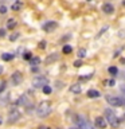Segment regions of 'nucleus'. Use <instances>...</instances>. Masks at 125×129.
<instances>
[{
  "mask_svg": "<svg viewBox=\"0 0 125 129\" xmlns=\"http://www.w3.org/2000/svg\"><path fill=\"white\" fill-rule=\"evenodd\" d=\"M39 129H50V128H46V126H40Z\"/></svg>",
  "mask_w": 125,
  "mask_h": 129,
  "instance_id": "33",
  "label": "nucleus"
},
{
  "mask_svg": "<svg viewBox=\"0 0 125 129\" xmlns=\"http://www.w3.org/2000/svg\"><path fill=\"white\" fill-rule=\"evenodd\" d=\"M20 118V113L18 112V110H11L10 112V116H8V122L10 124H14V122H16Z\"/></svg>",
  "mask_w": 125,
  "mask_h": 129,
  "instance_id": "7",
  "label": "nucleus"
},
{
  "mask_svg": "<svg viewBox=\"0 0 125 129\" xmlns=\"http://www.w3.org/2000/svg\"><path fill=\"white\" fill-rule=\"evenodd\" d=\"M90 129H96V128H94V126H91V128H90Z\"/></svg>",
  "mask_w": 125,
  "mask_h": 129,
  "instance_id": "35",
  "label": "nucleus"
},
{
  "mask_svg": "<svg viewBox=\"0 0 125 129\" xmlns=\"http://www.w3.org/2000/svg\"><path fill=\"white\" fill-rule=\"evenodd\" d=\"M23 58L24 59H32V54H31V52H24V55H23Z\"/></svg>",
  "mask_w": 125,
  "mask_h": 129,
  "instance_id": "23",
  "label": "nucleus"
},
{
  "mask_svg": "<svg viewBox=\"0 0 125 129\" xmlns=\"http://www.w3.org/2000/svg\"><path fill=\"white\" fill-rule=\"evenodd\" d=\"M51 110H52L51 104L48 102V101H42V102L38 105V108H36V114L39 117H42V118H44V117H47L50 114Z\"/></svg>",
  "mask_w": 125,
  "mask_h": 129,
  "instance_id": "1",
  "label": "nucleus"
},
{
  "mask_svg": "<svg viewBox=\"0 0 125 129\" xmlns=\"http://www.w3.org/2000/svg\"><path fill=\"white\" fill-rule=\"evenodd\" d=\"M81 79H89V78H91V75H82V77H79Z\"/></svg>",
  "mask_w": 125,
  "mask_h": 129,
  "instance_id": "28",
  "label": "nucleus"
},
{
  "mask_svg": "<svg viewBox=\"0 0 125 129\" xmlns=\"http://www.w3.org/2000/svg\"><path fill=\"white\" fill-rule=\"evenodd\" d=\"M108 101L109 105H112V106H122L125 105V100L121 98V97H114V95H106L105 97Z\"/></svg>",
  "mask_w": 125,
  "mask_h": 129,
  "instance_id": "3",
  "label": "nucleus"
},
{
  "mask_svg": "<svg viewBox=\"0 0 125 129\" xmlns=\"http://www.w3.org/2000/svg\"><path fill=\"white\" fill-rule=\"evenodd\" d=\"M59 59V54H56V52H52V54H50L46 58V64H51V63H54L56 62V60Z\"/></svg>",
  "mask_w": 125,
  "mask_h": 129,
  "instance_id": "9",
  "label": "nucleus"
},
{
  "mask_svg": "<svg viewBox=\"0 0 125 129\" xmlns=\"http://www.w3.org/2000/svg\"><path fill=\"white\" fill-rule=\"evenodd\" d=\"M102 11L105 12V14H113V11H114V7L112 6V4H104V7H102Z\"/></svg>",
  "mask_w": 125,
  "mask_h": 129,
  "instance_id": "10",
  "label": "nucleus"
},
{
  "mask_svg": "<svg viewBox=\"0 0 125 129\" xmlns=\"http://www.w3.org/2000/svg\"><path fill=\"white\" fill-rule=\"evenodd\" d=\"M81 90H82V89H81V86H79L78 83L71 85V86H70V91H71V93H75V94H78V93H81Z\"/></svg>",
  "mask_w": 125,
  "mask_h": 129,
  "instance_id": "12",
  "label": "nucleus"
},
{
  "mask_svg": "<svg viewBox=\"0 0 125 129\" xmlns=\"http://www.w3.org/2000/svg\"><path fill=\"white\" fill-rule=\"evenodd\" d=\"M16 104H18V105H26L27 104V95H22L18 100V102H16Z\"/></svg>",
  "mask_w": 125,
  "mask_h": 129,
  "instance_id": "14",
  "label": "nucleus"
},
{
  "mask_svg": "<svg viewBox=\"0 0 125 129\" xmlns=\"http://www.w3.org/2000/svg\"><path fill=\"white\" fill-rule=\"evenodd\" d=\"M0 12H2V14H6V12H7V8H6V7H0Z\"/></svg>",
  "mask_w": 125,
  "mask_h": 129,
  "instance_id": "27",
  "label": "nucleus"
},
{
  "mask_svg": "<svg viewBox=\"0 0 125 129\" xmlns=\"http://www.w3.org/2000/svg\"><path fill=\"white\" fill-rule=\"evenodd\" d=\"M94 124H96V126L98 129H105V128H106V125H108V121H106L105 117H96Z\"/></svg>",
  "mask_w": 125,
  "mask_h": 129,
  "instance_id": "6",
  "label": "nucleus"
},
{
  "mask_svg": "<svg viewBox=\"0 0 125 129\" xmlns=\"http://www.w3.org/2000/svg\"><path fill=\"white\" fill-rule=\"evenodd\" d=\"M20 8H22V2H16V3L12 4V10L14 11H19Z\"/></svg>",
  "mask_w": 125,
  "mask_h": 129,
  "instance_id": "15",
  "label": "nucleus"
},
{
  "mask_svg": "<svg viewBox=\"0 0 125 129\" xmlns=\"http://www.w3.org/2000/svg\"><path fill=\"white\" fill-rule=\"evenodd\" d=\"M85 55H86V50H85V48H81V50L78 51V56L79 58H83Z\"/></svg>",
  "mask_w": 125,
  "mask_h": 129,
  "instance_id": "21",
  "label": "nucleus"
},
{
  "mask_svg": "<svg viewBox=\"0 0 125 129\" xmlns=\"http://www.w3.org/2000/svg\"><path fill=\"white\" fill-rule=\"evenodd\" d=\"M18 36H19V34H14V35H12V36H11L10 39H11V40H15L16 38H18Z\"/></svg>",
  "mask_w": 125,
  "mask_h": 129,
  "instance_id": "29",
  "label": "nucleus"
},
{
  "mask_svg": "<svg viewBox=\"0 0 125 129\" xmlns=\"http://www.w3.org/2000/svg\"><path fill=\"white\" fill-rule=\"evenodd\" d=\"M47 83H48V81H47V78L46 77H43V75H38L36 78H34L32 79V86L34 87H44V86H47Z\"/></svg>",
  "mask_w": 125,
  "mask_h": 129,
  "instance_id": "4",
  "label": "nucleus"
},
{
  "mask_svg": "<svg viewBox=\"0 0 125 129\" xmlns=\"http://www.w3.org/2000/svg\"><path fill=\"white\" fill-rule=\"evenodd\" d=\"M74 66L75 67H81V66H82V60H75V62H74Z\"/></svg>",
  "mask_w": 125,
  "mask_h": 129,
  "instance_id": "24",
  "label": "nucleus"
},
{
  "mask_svg": "<svg viewBox=\"0 0 125 129\" xmlns=\"http://www.w3.org/2000/svg\"><path fill=\"white\" fill-rule=\"evenodd\" d=\"M108 71H109V74H112V75H116L117 73H118V70H117V67H114V66H110L108 69Z\"/></svg>",
  "mask_w": 125,
  "mask_h": 129,
  "instance_id": "19",
  "label": "nucleus"
},
{
  "mask_svg": "<svg viewBox=\"0 0 125 129\" xmlns=\"http://www.w3.org/2000/svg\"><path fill=\"white\" fill-rule=\"evenodd\" d=\"M62 85H63L62 82H56V87H59V89H60V87H62Z\"/></svg>",
  "mask_w": 125,
  "mask_h": 129,
  "instance_id": "31",
  "label": "nucleus"
},
{
  "mask_svg": "<svg viewBox=\"0 0 125 129\" xmlns=\"http://www.w3.org/2000/svg\"><path fill=\"white\" fill-rule=\"evenodd\" d=\"M121 91H122L124 94H125V85H122V86H121Z\"/></svg>",
  "mask_w": 125,
  "mask_h": 129,
  "instance_id": "32",
  "label": "nucleus"
},
{
  "mask_svg": "<svg viewBox=\"0 0 125 129\" xmlns=\"http://www.w3.org/2000/svg\"><path fill=\"white\" fill-rule=\"evenodd\" d=\"M89 2H90V0H89Z\"/></svg>",
  "mask_w": 125,
  "mask_h": 129,
  "instance_id": "37",
  "label": "nucleus"
},
{
  "mask_svg": "<svg viewBox=\"0 0 125 129\" xmlns=\"http://www.w3.org/2000/svg\"><path fill=\"white\" fill-rule=\"evenodd\" d=\"M2 71H3V67H2V66H0V74H2Z\"/></svg>",
  "mask_w": 125,
  "mask_h": 129,
  "instance_id": "34",
  "label": "nucleus"
},
{
  "mask_svg": "<svg viewBox=\"0 0 125 129\" xmlns=\"http://www.w3.org/2000/svg\"><path fill=\"white\" fill-rule=\"evenodd\" d=\"M4 89H6V82H2V85H0V93H2Z\"/></svg>",
  "mask_w": 125,
  "mask_h": 129,
  "instance_id": "25",
  "label": "nucleus"
},
{
  "mask_svg": "<svg viewBox=\"0 0 125 129\" xmlns=\"http://www.w3.org/2000/svg\"><path fill=\"white\" fill-rule=\"evenodd\" d=\"M56 22H47L46 24H43V30L44 31H47V32H51V31H54L55 28H56Z\"/></svg>",
  "mask_w": 125,
  "mask_h": 129,
  "instance_id": "8",
  "label": "nucleus"
},
{
  "mask_svg": "<svg viewBox=\"0 0 125 129\" xmlns=\"http://www.w3.org/2000/svg\"><path fill=\"white\" fill-rule=\"evenodd\" d=\"M0 36H6V31L4 30H0Z\"/></svg>",
  "mask_w": 125,
  "mask_h": 129,
  "instance_id": "30",
  "label": "nucleus"
},
{
  "mask_svg": "<svg viewBox=\"0 0 125 129\" xmlns=\"http://www.w3.org/2000/svg\"><path fill=\"white\" fill-rule=\"evenodd\" d=\"M87 97H90V98H98V97H101V94H100V91L90 89V90L87 91Z\"/></svg>",
  "mask_w": 125,
  "mask_h": 129,
  "instance_id": "11",
  "label": "nucleus"
},
{
  "mask_svg": "<svg viewBox=\"0 0 125 129\" xmlns=\"http://www.w3.org/2000/svg\"><path fill=\"white\" fill-rule=\"evenodd\" d=\"M71 129H77V128H71Z\"/></svg>",
  "mask_w": 125,
  "mask_h": 129,
  "instance_id": "36",
  "label": "nucleus"
},
{
  "mask_svg": "<svg viewBox=\"0 0 125 129\" xmlns=\"http://www.w3.org/2000/svg\"><path fill=\"white\" fill-rule=\"evenodd\" d=\"M104 85H106V86L112 87V86H114V85H116V81H114V79H108V81H105V82H104Z\"/></svg>",
  "mask_w": 125,
  "mask_h": 129,
  "instance_id": "20",
  "label": "nucleus"
},
{
  "mask_svg": "<svg viewBox=\"0 0 125 129\" xmlns=\"http://www.w3.org/2000/svg\"><path fill=\"white\" fill-rule=\"evenodd\" d=\"M71 51H73V48L70 46H63V48H62V52H63V54H66V55H69Z\"/></svg>",
  "mask_w": 125,
  "mask_h": 129,
  "instance_id": "18",
  "label": "nucleus"
},
{
  "mask_svg": "<svg viewBox=\"0 0 125 129\" xmlns=\"http://www.w3.org/2000/svg\"><path fill=\"white\" fill-rule=\"evenodd\" d=\"M40 63V58H38V56H36V58H32L31 60H30V64H31V66H38V64Z\"/></svg>",
  "mask_w": 125,
  "mask_h": 129,
  "instance_id": "13",
  "label": "nucleus"
},
{
  "mask_svg": "<svg viewBox=\"0 0 125 129\" xmlns=\"http://www.w3.org/2000/svg\"><path fill=\"white\" fill-rule=\"evenodd\" d=\"M22 79H23V75H22L20 71H15L14 74H12V77H11V82H12L14 86H18V85L22 82Z\"/></svg>",
  "mask_w": 125,
  "mask_h": 129,
  "instance_id": "5",
  "label": "nucleus"
},
{
  "mask_svg": "<svg viewBox=\"0 0 125 129\" xmlns=\"http://www.w3.org/2000/svg\"><path fill=\"white\" fill-rule=\"evenodd\" d=\"M105 118H106V121L112 125L113 128H118L120 121H118V118H117V116L114 114V112H112L110 109H106V110H105Z\"/></svg>",
  "mask_w": 125,
  "mask_h": 129,
  "instance_id": "2",
  "label": "nucleus"
},
{
  "mask_svg": "<svg viewBox=\"0 0 125 129\" xmlns=\"http://www.w3.org/2000/svg\"><path fill=\"white\" fill-rule=\"evenodd\" d=\"M12 58H14V54H8V52H6V54L2 55V59L3 60H11Z\"/></svg>",
  "mask_w": 125,
  "mask_h": 129,
  "instance_id": "16",
  "label": "nucleus"
},
{
  "mask_svg": "<svg viewBox=\"0 0 125 129\" xmlns=\"http://www.w3.org/2000/svg\"><path fill=\"white\" fill-rule=\"evenodd\" d=\"M15 26H16V22L14 19H10L8 20V23H7V27L10 28V30H12V28H15Z\"/></svg>",
  "mask_w": 125,
  "mask_h": 129,
  "instance_id": "17",
  "label": "nucleus"
},
{
  "mask_svg": "<svg viewBox=\"0 0 125 129\" xmlns=\"http://www.w3.org/2000/svg\"><path fill=\"white\" fill-rule=\"evenodd\" d=\"M39 47H40V48H44V47H46V42H44V40H42V42H40V44H39Z\"/></svg>",
  "mask_w": 125,
  "mask_h": 129,
  "instance_id": "26",
  "label": "nucleus"
},
{
  "mask_svg": "<svg viewBox=\"0 0 125 129\" xmlns=\"http://www.w3.org/2000/svg\"><path fill=\"white\" fill-rule=\"evenodd\" d=\"M43 93H44V94H50V93H51V87L48 86V85H47V86H44L43 87Z\"/></svg>",
  "mask_w": 125,
  "mask_h": 129,
  "instance_id": "22",
  "label": "nucleus"
}]
</instances>
